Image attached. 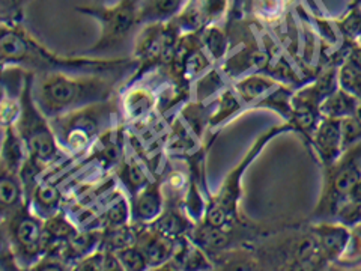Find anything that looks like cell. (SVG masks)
Here are the masks:
<instances>
[{
  "label": "cell",
  "mask_w": 361,
  "mask_h": 271,
  "mask_svg": "<svg viewBox=\"0 0 361 271\" xmlns=\"http://www.w3.org/2000/svg\"><path fill=\"white\" fill-rule=\"evenodd\" d=\"M187 0H142V26L146 23L173 20Z\"/></svg>",
  "instance_id": "83f0119b"
},
{
  "label": "cell",
  "mask_w": 361,
  "mask_h": 271,
  "mask_svg": "<svg viewBox=\"0 0 361 271\" xmlns=\"http://www.w3.org/2000/svg\"><path fill=\"white\" fill-rule=\"evenodd\" d=\"M358 42H360V44H361V38H360V41H358Z\"/></svg>",
  "instance_id": "8d00e7d4"
},
{
  "label": "cell",
  "mask_w": 361,
  "mask_h": 271,
  "mask_svg": "<svg viewBox=\"0 0 361 271\" xmlns=\"http://www.w3.org/2000/svg\"><path fill=\"white\" fill-rule=\"evenodd\" d=\"M78 226L74 223V220L68 216V214L62 210L61 212L54 214L53 217L44 220V232H45V246L47 248L54 246H62L73 240L78 234ZM45 248V251H47Z\"/></svg>",
  "instance_id": "d4e9b609"
},
{
  "label": "cell",
  "mask_w": 361,
  "mask_h": 271,
  "mask_svg": "<svg viewBox=\"0 0 361 271\" xmlns=\"http://www.w3.org/2000/svg\"><path fill=\"white\" fill-rule=\"evenodd\" d=\"M2 133L4 138L2 152H0V169H2V171L20 174V169L27 157L26 146L23 143L20 134L14 126L2 128Z\"/></svg>",
  "instance_id": "7402d4cb"
},
{
  "label": "cell",
  "mask_w": 361,
  "mask_h": 271,
  "mask_svg": "<svg viewBox=\"0 0 361 271\" xmlns=\"http://www.w3.org/2000/svg\"><path fill=\"white\" fill-rule=\"evenodd\" d=\"M78 14L97 20L99 25V38L83 52L95 56L119 49L142 28V0H116L106 5L77 6Z\"/></svg>",
  "instance_id": "277c9868"
},
{
  "label": "cell",
  "mask_w": 361,
  "mask_h": 271,
  "mask_svg": "<svg viewBox=\"0 0 361 271\" xmlns=\"http://www.w3.org/2000/svg\"><path fill=\"white\" fill-rule=\"evenodd\" d=\"M279 85L281 83L276 80L274 77L261 71L250 73L244 77H240L238 80L232 82V86L236 90V94L240 95L244 106L247 107V112L255 110L259 101L265 98L269 92H273Z\"/></svg>",
  "instance_id": "d6986e66"
},
{
  "label": "cell",
  "mask_w": 361,
  "mask_h": 271,
  "mask_svg": "<svg viewBox=\"0 0 361 271\" xmlns=\"http://www.w3.org/2000/svg\"><path fill=\"white\" fill-rule=\"evenodd\" d=\"M355 2H361V0H355Z\"/></svg>",
  "instance_id": "d590c367"
},
{
  "label": "cell",
  "mask_w": 361,
  "mask_h": 271,
  "mask_svg": "<svg viewBox=\"0 0 361 271\" xmlns=\"http://www.w3.org/2000/svg\"><path fill=\"white\" fill-rule=\"evenodd\" d=\"M32 0H2V20H23V9Z\"/></svg>",
  "instance_id": "836d02e7"
},
{
  "label": "cell",
  "mask_w": 361,
  "mask_h": 271,
  "mask_svg": "<svg viewBox=\"0 0 361 271\" xmlns=\"http://www.w3.org/2000/svg\"><path fill=\"white\" fill-rule=\"evenodd\" d=\"M203 47L216 64H220L231 50V32L226 23H216L200 29Z\"/></svg>",
  "instance_id": "cb8c5ba5"
},
{
  "label": "cell",
  "mask_w": 361,
  "mask_h": 271,
  "mask_svg": "<svg viewBox=\"0 0 361 271\" xmlns=\"http://www.w3.org/2000/svg\"><path fill=\"white\" fill-rule=\"evenodd\" d=\"M130 200L133 222L140 224H149L157 220L166 208V195L163 190L161 175L154 178L148 186H145Z\"/></svg>",
  "instance_id": "9a60e30c"
},
{
  "label": "cell",
  "mask_w": 361,
  "mask_h": 271,
  "mask_svg": "<svg viewBox=\"0 0 361 271\" xmlns=\"http://www.w3.org/2000/svg\"><path fill=\"white\" fill-rule=\"evenodd\" d=\"M0 236L14 253L20 270L30 271L47 248L44 219L32 211L29 202L13 216L0 220Z\"/></svg>",
  "instance_id": "ba28073f"
},
{
  "label": "cell",
  "mask_w": 361,
  "mask_h": 271,
  "mask_svg": "<svg viewBox=\"0 0 361 271\" xmlns=\"http://www.w3.org/2000/svg\"><path fill=\"white\" fill-rule=\"evenodd\" d=\"M27 202L20 174L0 169V220L13 216Z\"/></svg>",
  "instance_id": "44dd1931"
},
{
  "label": "cell",
  "mask_w": 361,
  "mask_h": 271,
  "mask_svg": "<svg viewBox=\"0 0 361 271\" xmlns=\"http://www.w3.org/2000/svg\"><path fill=\"white\" fill-rule=\"evenodd\" d=\"M178 240L158 232L149 224H142L137 235V244L146 256L149 270H158L172 258Z\"/></svg>",
  "instance_id": "e0dca14e"
},
{
  "label": "cell",
  "mask_w": 361,
  "mask_h": 271,
  "mask_svg": "<svg viewBox=\"0 0 361 271\" xmlns=\"http://www.w3.org/2000/svg\"><path fill=\"white\" fill-rule=\"evenodd\" d=\"M101 240H103V231H78V234L73 240L62 244V253L66 259V263L70 264L71 270H74L75 264L87 255L95 252L101 246Z\"/></svg>",
  "instance_id": "603a6c76"
},
{
  "label": "cell",
  "mask_w": 361,
  "mask_h": 271,
  "mask_svg": "<svg viewBox=\"0 0 361 271\" xmlns=\"http://www.w3.org/2000/svg\"><path fill=\"white\" fill-rule=\"evenodd\" d=\"M360 104L361 103L353 94L346 92L342 88H337L321 103V116L345 119L355 113Z\"/></svg>",
  "instance_id": "484cf974"
},
{
  "label": "cell",
  "mask_w": 361,
  "mask_h": 271,
  "mask_svg": "<svg viewBox=\"0 0 361 271\" xmlns=\"http://www.w3.org/2000/svg\"><path fill=\"white\" fill-rule=\"evenodd\" d=\"M316 240L319 244V251L325 270L333 268L338 259L342 258L351 235V226L337 220H318L309 223Z\"/></svg>",
  "instance_id": "4fadbf2b"
},
{
  "label": "cell",
  "mask_w": 361,
  "mask_h": 271,
  "mask_svg": "<svg viewBox=\"0 0 361 271\" xmlns=\"http://www.w3.org/2000/svg\"><path fill=\"white\" fill-rule=\"evenodd\" d=\"M126 74H35L33 98L49 119L107 101L119 94Z\"/></svg>",
  "instance_id": "7a4b0ae2"
},
{
  "label": "cell",
  "mask_w": 361,
  "mask_h": 271,
  "mask_svg": "<svg viewBox=\"0 0 361 271\" xmlns=\"http://www.w3.org/2000/svg\"><path fill=\"white\" fill-rule=\"evenodd\" d=\"M152 74L119 90L121 119L127 128L145 126L157 115V85Z\"/></svg>",
  "instance_id": "30bf717a"
},
{
  "label": "cell",
  "mask_w": 361,
  "mask_h": 271,
  "mask_svg": "<svg viewBox=\"0 0 361 271\" xmlns=\"http://www.w3.org/2000/svg\"><path fill=\"white\" fill-rule=\"evenodd\" d=\"M122 265L118 253L99 247L95 252L78 261L73 271H121Z\"/></svg>",
  "instance_id": "f546056e"
},
{
  "label": "cell",
  "mask_w": 361,
  "mask_h": 271,
  "mask_svg": "<svg viewBox=\"0 0 361 271\" xmlns=\"http://www.w3.org/2000/svg\"><path fill=\"white\" fill-rule=\"evenodd\" d=\"M149 226H152L158 232H161L167 236H172L175 240H179L183 239V236H190L196 223L190 219V216L183 207V203L166 202V208L161 212V216L152 223H149Z\"/></svg>",
  "instance_id": "ffe728a7"
},
{
  "label": "cell",
  "mask_w": 361,
  "mask_h": 271,
  "mask_svg": "<svg viewBox=\"0 0 361 271\" xmlns=\"http://www.w3.org/2000/svg\"><path fill=\"white\" fill-rule=\"evenodd\" d=\"M118 258L121 261L122 270L127 271H143V270H149L148 261H146V256L140 251V247L137 244H133L127 248H122V251L116 252Z\"/></svg>",
  "instance_id": "1f68e13d"
},
{
  "label": "cell",
  "mask_w": 361,
  "mask_h": 271,
  "mask_svg": "<svg viewBox=\"0 0 361 271\" xmlns=\"http://www.w3.org/2000/svg\"><path fill=\"white\" fill-rule=\"evenodd\" d=\"M333 23L345 44L351 45L358 42L361 38V2L351 0L345 13L333 18Z\"/></svg>",
  "instance_id": "4316f807"
},
{
  "label": "cell",
  "mask_w": 361,
  "mask_h": 271,
  "mask_svg": "<svg viewBox=\"0 0 361 271\" xmlns=\"http://www.w3.org/2000/svg\"><path fill=\"white\" fill-rule=\"evenodd\" d=\"M309 145L321 166L334 163L345 151L342 139V119L321 118L313 130Z\"/></svg>",
  "instance_id": "5bb4252c"
},
{
  "label": "cell",
  "mask_w": 361,
  "mask_h": 271,
  "mask_svg": "<svg viewBox=\"0 0 361 271\" xmlns=\"http://www.w3.org/2000/svg\"><path fill=\"white\" fill-rule=\"evenodd\" d=\"M140 223L131 222L128 224L116 226V228L103 229V240L101 246L103 248H109L113 252H119L122 248H127L137 241V235L140 231Z\"/></svg>",
  "instance_id": "f1b7e54d"
},
{
  "label": "cell",
  "mask_w": 361,
  "mask_h": 271,
  "mask_svg": "<svg viewBox=\"0 0 361 271\" xmlns=\"http://www.w3.org/2000/svg\"><path fill=\"white\" fill-rule=\"evenodd\" d=\"M33 78L35 74L26 71L25 85L21 89V113L14 127L26 146L27 155L51 167L68 154L58 143L50 119L44 115L33 98Z\"/></svg>",
  "instance_id": "5b68a950"
},
{
  "label": "cell",
  "mask_w": 361,
  "mask_h": 271,
  "mask_svg": "<svg viewBox=\"0 0 361 271\" xmlns=\"http://www.w3.org/2000/svg\"><path fill=\"white\" fill-rule=\"evenodd\" d=\"M336 220L337 222H342V223H345L348 226H353V224L361 222V203H360L357 208H354L351 211H346V212L338 214V216L336 217Z\"/></svg>",
  "instance_id": "e575fe53"
},
{
  "label": "cell",
  "mask_w": 361,
  "mask_h": 271,
  "mask_svg": "<svg viewBox=\"0 0 361 271\" xmlns=\"http://www.w3.org/2000/svg\"><path fill=\"white\" fill-rule=\"evenodd\" d=\"M121 122L119 94L50 119L56 139L68 155L85 154L101 134Z\"/></svg>",
  "instance_id": "3957f363"
},
{
  "label": "cell",
  "mask_w": 361,
  "mask_h": 271,
  "mask_svg": "<svg viewBox=\"0 0 361 271\" xmlns=\"http://www.w3.org/2000/svg\"><path fill=\"white\" fill-rule=\"evenodd\" d=\"M0 62L2 68L17 66L33 74H126L131 76L137 62L133 58L103 59L97 56H63L39 42L23 25V20L0 23Z\"/></svg>",
  "instance_id": "6da1fadb"
},
{
  "label": "cell",
  "mask_w": 361,
  "mask_h": 271,
  "mask_svg": "<svg viewBox=\"0 0 361 271\" xmlns=\"http://www.w3.org/2000/svg\"><path fill=\"white\" fill-rule=\"evenodd\" d=\"M295 0H243L241 18L271 33L285 28Z\"/></svg>",
  "instance_id": "7c38bea8"
},
{
  "label": "cell",
  "mask_w": 361,
  "mask_h": 271,
  "mask_svg": "<svg viewBox=\"0 0 361 271\" xmlns=\"http://www.w3.org/2000/svg\"><path fill=\"white\" fill-rule=\"evenodd\" d=\"M333 268L355 270L361 268V222L351 226V235L342 258Z\"/></svg>",
  "instance_id": "4dcf8cb0"
},
{
  "label": "cell",
  "mask_w": 361,
  "mask_h": 271,
  "mask_svg": "<svg viewBox=\"0 0 361 271\" xmlns=\"http://www.w3.org/2000/svg\"><path fill=\"white\" fill-rule=\"evenodd\" d=\"M32 211L41 219L47 220L63 210L65 191L59 183L44 175L29 199Z\"/></svg>",
  "instance_id": "ac0fdd59"
},
{
  "label": "cell",
  "mask_w": 361,
  "mask_h": 271,
  "mask_svg": "<svg viewBox=\"0 0 361 271\" xmlns=\"http://www.w3.org/2000/svg\"><path fill=\"white\" fill-rule=\"evenodd\" d=\"M233 0H187L173 18L180 32H196L216 23H226Z\"/></svg>",
  "instance_id": "8fae6325"
},
{
  "label": "cell",
  "mask_w": 361,
  "mask_h": 271,
  "mask_svg": "<svg viewBox=\"0 0 361 271\" xmlns=\"http://www.w3.org/2000/svg\"><path fill=\"white\" fill-rule=\"evenodd\" d=\"M183 32L175 20L146 23L133 40V58L137 62L135 71L123 82L122 88L142 80L160 70L173 59ZM121 88V89H122Z\"/></svg>",
  "instance_id": "52a82bcc"
},
{
  "label": "cell",
  "mask_w": 361,
  "mask_h": 271,
  "mask_svg": "<svg viewBox=\"0 0 361 271\" xmlns=\"http://www.w3.org/2000/svg\"><path fill=\"white\" fill-rule=\"evenodd\" d=\"M290 131L292 128L288 122H281L279 126L267 128L252 143L250 148L247 150V152L241 158V162L236 166H233L231 169V172L223 178L221 184L217 188L216 193L211 195V198L226 211V214H228L232 222L238 223L245 219L241 212V199H243V179L248 171V167L257 160V157L262 154V151L267 148V145L271 140Z\"/></svg>",
  "instance_id": "9c48e42d"
},
{
  "label": "cell",
  "mask_w": 361,
  "mask_h": 271,
  "mask_svg": "<svg viewBox=\"0 0 361 271\" xmlns=\"http://www.w3.org/2000/svg\"><path fill=\"white\" fill-rule=\"evenodd\" d=\"M113 174L118 179L119 187L126 191L130 199L137 195L145 186H148L154 178H157L149 166L133 151L130 145H127V152Z\"/></svg>",
  "instance_id": "2e32d148"
},
{
  "label": "cell",
  "mask_w": 361,
  "mask_h": 271,
  "mask_svg": "<svg viewBox=\"0 0 361 271\" xmlns=\"http://www.w3.org/2000/svg\"><path fill=\"white\" fill-rule=\"evenodd\" d=\"M342 139L345 150L361 142V104L351 116L342 119Z\"/></svg>",
  "instance_id": "d6a6232c"
},
{
  "label": "cell",
  "mask_w": 361,
  "mask_h": 271,
  "mask_svg": "<svg viewBox=\"0 0 361 271\" xmlns=\"http://www.w3.org/2000/svg\"><path fill=\"white\" fill-rule=\"evenodd\" d=\"M361 181V142L349 146L337 160L322 166V188L310 222L334 220L336 214Z\"/></svg>",
  "instance_id": "8992f818"
}]
</instances>
